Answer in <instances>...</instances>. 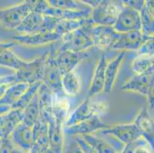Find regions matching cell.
Segmentation results:
<instances>
[{
	"label": "cell",
	"instance_id": "1",
	"mask_svg": "<svg viewBox=\"0 0 154 153\" xmlns=\"http://www.w3.org/2000/svg\"><path fill=\"white\" fill-rule=\"evenodd\" d=\"M93 25L91 19H88L86 25L82 28L67 33L61 37V43L57 46V50H70L74 52H85L94 47L91 30Z\"/></svg>",
	"mask_w": 154,
	"mask_h": 153
},
{
	"label": "cell",
	"instance_id": "2",
	"mask_svg": "<svg viewBox=\"0 0 154 153\" xmlns=\"http://www.w3.org/2000/svg\"><path fill=\"white\" fill-rule=\"evenodd\" d=\"M56 50V42L49 44L43 68L42 82L53 94L61 95V93L64 94V93L61 84L62 75L54 61Z\"/></svg>",
	"mask_w": 154,
	"mask_h": 153
},
{
	"label": "cell",
	"instance_id": "3",
	"mask_svg": "<svg viewBox=\"0 0 154 153\" xmlns=\"http://www.w3.org/2000/svg\"><path fill=\"white\" fill-rule=\"evenodd\" d=\"M37 1L28 0L13 6L0 9V25L6 30H15L34 10Z\"/></svg>",
	"mask_w": 154,
	"mask_h": 153
},
{
	"label": "cell",
	"instance_id": "4",
	"mask_svg": "<svg viewBox=\"0 0 154 153\" xmlns=\"http://www.w3.org/2000/svg\"><path fill=\"white\" fill-rule=\"evenodd\" d=\"M109 103L107 101H92L87 97L76 109L71 113L64 123L65 126L74 124L90 119L93 116H100L105 115L109 109Z\"/></svg>",
	"mask_w": 154,
	"mask_h": 153
},
{
	"label": "cell",
	"instance_id": "5",
	"mask_svg": "<svg viewBox=\"0 0 154 153\" xmlns=\"http://www.w3.org/2000/svg\"><path fill=\"white\" fill-rule=\"evenodd\" d=\"M123 8L122 1L100 0L99 5L92 9L91 19L94 25L113 26Z\"/></svg>",
	"mask_w": 154,
	"mask_h": 153
},
{
	"label": "cell",
	"instance_id": "6",
	"mask_svg": "<svg viewBox=\"0 0 154 153\" xmlns=\"http://www.w3.org/2000/svg\"><path fill=\"white\" fill-rule=\"evenodd\" d=\"M153 74L135 75L124 84L121 87L124 92L137 93L147 98L148 104L153 109Z\"/></svg>",
	"mask_w": 154,
	"mask_h": 153
},
{
	"label": "cell",
	"instance_id": "7",
	"mask_svg": "<svg viewBox=\"0 0 154 153\" xmlns=\"http://www.w3.org/2000/svg\"><path fill=\"white\" fill-rule=\"evenodd\" d=\"M34 10L44 15H49L59 20H80L89 19L91 12L71 11L63 8H54L48 5L47 1H37Z\"/></svg>",
	"mask_w": 154,
	"mask_h": 153
},
{
	"label": "cell",
	"instance_id": "8",
	"mask_svg": "<svg viewBox=\"0 0 154 153\" xmlns=\"http://www.w3.org/2000/svg\"><path fill=\"white\" fill-rule=\"evenodd\" d=\"M46 56L47 52L34 61H28L25 67L15 71L16 83H26L32 84L38 81H42Z\"/></svg>",
	"mask_w": 154,
	"mask_h": 153
},
{
	"label": "cell",
	"instance_id": "9",
	"mask_svg": "<svg viewBox=\"0 0 154 153\" xmlns=\"http://www.w3.org/2000/svg\"><path fill=\"white\" fill-rule=\"evenodd\" d=\"M118 32L109 25H93L91 30V36L94 46L103 51L112 50V47L117 40Z\"/></svg>",
	"mask_w": 154,
	"mask_h": 153
},
{
	"label": "cell",
	"instance_id": "10",
	"mask_svg": "<svg viewBox=\"0 0 154 153\" xmlns=\"http://www.w3.org/2000/svg\"><path fill=\"white\" fill-rule=\"evenodd\" d=\"M113 29L118 33L140 31L141 23L140 12L130 7L124 6L117 16Z\"/></svg>",
	"mask_w": 154,
	"mask_h": 153
},
{
	"label": "cell",
	"instance_id": "11",
	"mask_svg": "<svg viewBox=\"0 0 154 153\" xmlns=\"http://www.w3.org/2000/svg\"><path fill=\"white\" fill-rule=\"evenodd\" d=\"M153 37H149L142 33L140 31L118 33L117 40L112 47V50H120L121 51L137 50L146 41Z\"/></svg>",
	"mask_w": 154,
	"mask_h": 153
},
{
	"label": "cell",
	"instance_id": "12",
	"mask_svg": "<svg viewBox=\"0 0 154 153\" xmlns=\"http://www.w3.org/2000/svg\"><path fill=\"white\" fill-rule=\"evenodd\" d=\"M88 56L87 51L85 52H74L70 50H56L54 61L56 66L61 72V75L74 71L75 67Z\"/></svg>",
	"mask_w": 154,
	"mask_h": 153
},
{
	"label": "cell",
	"instance_id": "13",
	"mask_svg": "<svg viewBox=\"0 0 154 153\" xmlns=\"http://www.w3.org/2000/svg\"><path fill=\"white\" fill-rule=\"evenodd\" d=\"M100 132L103 135H111L123 145L136 141L142 137L134 123L113 125L105 130H100Z\"/></svg>",
	"mask_w": 154,
	"mask_h": 153
},
{
	"label": "cell",
	"instance_id": "14",
	"mask_svg": "<svg viewBox=\"0 0 154 153\" xmlns=\"http://www.w3.org/2000/svg\"><path fill=\"white\" fill-rule=\"evenodd\" d=\"M9 138L15 148L26 153L29 152L35 141L32 127L23 122L14 129Z\"/></svg>",
	"mask_w": 154,
	"mask_h": 153
},
{
	"label": "cell",
	"instance_id": "15",
	"mask_svg": "<svg viewBox=\"0 0 154 153\" xmlns=\"http://www.w3.org/2000/svg\"><path fill=\"white\" fill-rule=\"evenodd\" d=\"M109 126V125L105 124L102 121L101 117L95 116L72 126H65L64 132L67 134L71 136H82L85 135L93 134L95 132L105 130L108 128Z\"/></svg>",
	"mask_w": 154,
	"mask_h": 153
},
{
	"label": "cell",
	"instance_id": "16",
	"mask_svg": "<svg viewBox=\"0 0 154 153\" xmlns=\"http://www.w3.org/2000/svg\"><path fill=\"white\" fill-rule=\"evenodd\" d=\"M34 133V144L28 153H44L49 148L48 141V129L47 120L40 114L39 119L32 126Z\"/></svg>",
	"mask_w": 154,
	"mask_h": 153
},
{
	"label": "cell",
	"instance_id": "17",
	"mask_svg": "<svg viewBox=\"0 0 154 153\" xmlns=\"http://www.w3.org/2000/svg\"><path fill=\"white\" fill-rule=\"evenodd\" d=\"M48 129V141L49 149L53 153H63L64 148V130L63 122L55 120L53 116H48L45 119Z\"/></svg>",
	"mask_w": 154,
	"mask_h": 153
},
{
	"label": "cell",
	"instance_id": "18",
	"mask_svg": "<svg viewBox=\"0 0 154 153\" xmlns=\"http://www.w3.org/2000/svg\"><path fill=\"white\" fill-rule=\"evenodd\" d=\"M15 41L28 46H41L60 41L61 36L55 32L35 33L32 35H18L12 37Z\"/></svg>",
	"mask_w": 154,
	"mask_h": 153
},
{
	"label": "cell",
	"instance_id": "19",
	"mask_svg": "<svg viewBox=\"0 0 154 153\" xmlns=\"http://www.w3.org/2000/svg\"><path fill=\"white\" fill-rule=\"evenodd\" d=\"M140 133L141 136L147 142L151 148L153 147V120L146 107L137 113L134 122Z\"/></svg>",
	"mask_w": 154,
	"mask_h": 153
},
{
	"label": "cell",
	"instance_id": "20",
	"mask_svg": "<svg viewBox=\"0 0 154 153\" xmlns=\"http://www.w3.org/2000/svg\"><path fill=\"white\" fill-rule=\"evenodd\" d=\"M126 54V51H120L115 58L110 62H107L105 70V83L103 88V92L106 93H110L113 90L119 70L125 59Z\"/></svg>",
	"mask_w": 154,
	"mask_h": 153
},
{
	"label": "cell",
	"instance_id": "21",
	"mask_svg": "<svg viewBox=\"0 0 154 153\" xmlns=\"http://www.w3.org/2000/svg\"><path fill=\"white\" fill-rule=\"evenodd\" d=\"M107 64V57L104 54H103L97 64L91 84L89 87L88 97H92L94 95L103 91L105 83V70H106Z\"/></svg>",
	"mask_w": 154,
	"mask_h": 153
},
{
	"label": "cell",
	"instance_id": "22",
	"mask_svg": "<svg viewBox=\"0 0 154 153\" xmlns=\"http://www.w3.org/2000/svg\"><path fill=\"white\" fill-rule=\"evenodd\" d=\"M2 121L1 138H9L14 129L23 120V110L10 109L9 112L0 116Z\"/></svg>",
	"mask_w": 154,
	"mask_h": 153
},
{
	"label": "cell",
	"instance_id": "23",
	"mask_svg": "<svg viewBox=\"0 0 154 153\" xmlns=\"http://www.w3.org/2000/svg\"><path fill=\"white\" fill-rule=\"evenodd\" d=\"M141 32L149 37H153L154 33V2L145 1L143 7L140 12Z\"/></svg>",
	"mask_w": 154,
	"mask_h": 153
},
{
	"label": "cell",
	"instance_id": "24",
	"mask_svg": "<svg viewBox=\"0 0 154 153\" xmlns=\"http://www.w3.org/2000/svg\"><path fill=\"white\" fill-rule=\"evenodd\" d=\"M43 15L33 10L31 12L15 31L20 35H32L39 33L41 31Z\"/></svg>",
	"mask_w": 154,
	"mask_h": 153
},
{
	"label": "cell",
	"instance_id": "25",
	"mask_svg": "<svg viewBox=\"0 0 154 153\" xmlns=\"http://www.w3.org/2000/svg\"><path fill=\"white\" fill-rule=\"evenodd\" d=\"M26 83H15L7 88L5 93L0 99V105L11 106L15 104L29 87Z\"/></svg>",
	"mask_w": 154,
	"mask_h": 153
},
{
	"label": "cell",
	"instance_id": "26",
	"mask_svg": "<svg viewBox=\"0 0 154 153\" xmlns=\"http://www.w3.org/2000/svg\"><path fill=\"white\" fill-rule=\"evenodd\" d=\"M82 138L90 145L97 153H120V150L117 149L114 145L110 144L108 141L96 136L94 134H88L82 136Z\"/></svg>",
	"mask_w": 154,
	"mask_h": 153
},
{
	"label": "cell",
	"instance_id": "27",
	"mask_svg": "<svg viewBox=\"0 0 154 153\" xmlns=\"http://www.w3.org/2000/svg\"><path fill=\"white\" fill-rule=\"evenodd\" d=\"M40 114H41V109H40V105H39V96L38 91L33 99L31 100L29 104L23 110L22 122L27 124L28 126L32 127L38 120Z\"/></svg>",
	"mask_w": 154,
	"mask_h": 153
},
{
	"label": "cell",
	"instance_id": "28",
	"mask_svg": "<svg viewBox=\"0 0 154 153\" xmlns=\"http://www.w3.org/2000/svg\"><path fill=\"white\" fill-rule=\"evenodd\" d=\"M28 61L18 57L11 49L4 50L0 55V66L16 71L27 64Z\"/></svg>",
	"mask_w": 154,
	"mask_h": 153
},
{
	"label": "cell",
	"instance_id": "29",
	"mask_svg": "<svg viewBox=\"0 0 154 153\" xmlns=\"http://www.w3.org/2000/svg\"><path fill=\"white\" fill-rule=\"evenodd\" d=\"M48 5L54 8H63L71 11L79 12H92V8L85 3L83 1L76 0H48Z\"/></svg>",
	"mask_w": 154,
	"mask_h": 153
},
{
	"label": "cell",
	"instance_id": "30",
	"mask_svg": "<svg viewBox=\"0 0 154 153\" xmlns=\"http://www.w3.org/2000/svg\"><path fill=\"white\" fill-rule=\"evenodd\" d=\"M61 84H62L64 94L69 96H76L80 93L81 90L80 80L75 71H71L62 76Z\"/></svg>",
	"mask_w": 154,
	"mask_h": 153
},
{
	"label": "cell",
	"instance_id": "31",
	"mask_svg": "<svg viewBox=\"0 0 154 153\" xmlns=\"http://www.w3.org/2000/svg\"><path fill=\"white\" fill-rule=\"evenodd\" d=\"M153 57L147 56H137L132 63V71L137 75L153 74Z\"/></svg>",
	"mask_w": 154,
	"mask_h": 153
},
{
	"label": "cell",
	"instance_id": "32",
	"mask_svg": "<svg viewBox=\"0 0 154 153\" xmlns=\"http://www.w3.org/2000/svg\"><path fill=\"white\" fill-rule=\"evenodd\" d=\"M42 84V81H38V82L29 84V87L22 95V96L19 98V100L11 106V109H22V110H24L26 108V106L29 104L31 100L33 99L35 95L37 93Z\"/></svg>",
	"mask_w": 154,
	"mask_h": 153
},
{
	"label": "cell",
	"instance_id": "33",
	"mask_svg": "<svg viewBox=\"0 0 154 153\" xmlns=\"http://www.w3.org/2000/svg\"><path fill=\"white\" fill-rule=\"evenodd\" d=\"M89 19H80V20H61L56 26L54 32L59 35L61 37L65 34L82 28V26L86 25Z\"/></svg>",
	"mask_w": 154,
	"mask_h": 153
},
{
	"label": "cell",
	"instance_id": "34",
	"mask_svg": "<svg viewBox=\"0 0 154 153\" xmlns=\"http://www.w3.org/2000/svg\"><path fill=\"white\" fill-rule=\"evenodd\" d=\"M61 20L55 19L52 16L43 15V20L41 26V33H50L54 32L56 26Z\"/></svg>",
	"mask_w": 154,
	"mask_h": 153
},
{
	"label": "cell",
	"instance_id": "35",
	"mask_svg": "<svg viewBox=\"0 0 154 153\" xmlns=\"http://www.w3.org/2000/svg\"><path fill=\"white\" fill-rule=\"evenodd\" d=\"M154 40L153 38L149 39L141 45L140 48L136 50L137 56H147L153 57L154 54Z\"/></svg>",
	"mask_w": 154,
	"mask_h": 153
},
{
	"label": "cell",
	"instance_id": "36",
	"mask_svg": "<svg viewBox=\"0 0 154 153\" xmlns=\"http://www.w3.org/2000/svg\"><path fill=\"white\" fill-rule=\"evenodd\" d=\"M144 142H147L146 141L143 137H141L140 139L136 140V141L131 142L125 144L120 153H134L135 148H137L138 145H141V144H143V143Z\"/></svg>",
	"mask_w": 154,
	"mask_h": 153
},
{
	"label": "cell",
	"instance_id": "37",
	"mask_svg": "<svg viewBox=\"0 0 154 153\" xmlns=\"http://www.w3.org/2000/svg\"><path fill=\"white\" fill-rule=\"evenodd\" d=\"M122 2L124 6L130 7L140 12L143 7L145 1L144 0H127V1H122Z\"/></svg>",
	"mask_w": 154,
	"mask_h": 153
},
{
	"label": "cell",
	"instance_id": "38",
	"mask_svg": "<svg viewBox=\"0 0 154 153\" xmlns=\"http://www.w3.org/2000/svg\"><path fill=\"white\" fill-rule=\"evenodd\" d=\"M15 146L9 138L2 139V144L0 145V153H12Z\"/></svg>",
	"mask_w": 154,
	"mask_h": 153
},
{
	"label": "cell",
	"instance_id": "39",
	"mask_svg": "<svg viewBox=\"0 0 154 153\" xmlns=\"http://www.w3.org/2000/svg\"><path fill=\"white\" fill-rule=\"evenodd\" d=\"M75 141L78 142L84 153H97L90 145H88V143L82 138V136H76Z\"/></svg>",
	"mask_w": 154,
	"mask_h": 153
},
{
	"label": "cell",
	"instance_id": "40",
	"mask_svg": "<svg viewBox=\"0 0 154 153\" xmlns=\"http://www.w3.org/2000/svg\"><path fill=\"white\" fill-rule=\"evenodd\" d=\"M15 74L0 77V86H3V85H11V84L16 83Z\"/></svg>",
	"mask_w": 154,
	"mask_h": 153
},
{
	"label": "cell",
	"instance_id": "41",
	"mask_svg": "<svg viewBox=\"0 0 154 153\" xmlns=\"http://www.w3.org/2000/svg\"><path fill=\"white\" fill-rule=\"evenodd\" d=\"M66 153H84L81 147L78 144L76 141L75 142L71 143L68 146Z\"/></svg>",
	"mask_w": 154,
	"mask_h": 153
},
{
	"label": "cell",
	"instance_id": "42",
	"mask_svg": "<svg viewBox=\"0 0 154 153\" xmlns=\"http://www.w3.org/2000/svg\"><path fill=\"white\" fill-rule=\"evenodd\" d=\"M148 145H149V144H148L147 142H144L143 143V144H141V145H138V146L135 148L134 153H150L149 152V148H148L147 147Z\"/></svg>",
	"mask_w": 154,
	"mask_h": 153
},
{
	"label": "cell",
	"instance_id": "43",
	"mask_svg": "<svg viewBox=\"0 0 154 153\" xmlns=\"http://www.w3.org/2000/svg\"><path fill=\"white\" fill-rule=\"evenodd\" d=\"M14 42H1L0 41V55L2 54L4 50L7 49H11L14 45H15Z\"/></svg>",
	"mask_w": 154,
	"mask_h": 153
},
{
	"label": "cell",
	"instance_id": "44",
	"mask_svg": "<svg viewBox=\"0 0 154 153\" xmlns=\"http://www.w3.org/2000/svg\"><path fill=\"white\" fill-rule=\"evenodd\" d=\"M15 71H13V70L9 69V68H7V67L0 66V77H2V76L10 75V74H15Z\"/></svg>",
	"mask_w": 154,
	"mask_h": 153
},
{
	"label": "cell",
	"instance_id": "45",
	"mask_svg": "<svg viewBox=\"0 0 154 153\" xmlns=\"http://www.w3.org/2000/svg\"><path fill=\"white\" fill-rule=\"evenodd\" d=\"M82 1H83L86 5H88L89 7H91L92 9L96 8L100 2V0H82Z\"/></svg>",
	"mask_w": 154,
	"mask_h": 153
},
{
	"label": "cell",
	"instance_id": "46",
	"mask_svg": "<svg viewBox=\"0 0 154 153\" xmlns=\"http://www.w3.org/2000/svg\"><path fill=\"white\" fill-rule=\"evenodd\" d=\"M10 109V106H5V105H0V116L7 113V112H9Z\"/></svg>",
	"mask_w": 154,
	"mask_h": 153
},
{
	"label": "cell",
	"instance_id": "47",
	"mask_svg": "<svg viewBox=\"0 0 154 153\" xmlns=\"http://www.w3.org/2000/svg\"><path fill=\"white\" fill-rule=\"evenodd\" d=\"M9 86H10V85H3V86H0V99L2 98V96L4 95L6 89L9 87Z\"/></svg>",
	"mask_w": 154,
	"mask_h": 153
},
{
	"label": "cell",
	"instance_id": "48",
	"mask_svg": "<svg viewBox=\"0 0 154 153\" xmlns=\"http://www.w3.org/2000/svg\"><path fill=\"white\" fill-rule=\"evenodd\" d=\"M12 153H26V152H24L23 151H22V150L19 149V148H15H15H14Z\"/></svg>",
	"mask_w": 154,
	"mask_h": 153
},
{
	"label": "cell",
	"instance_id": "49",
	"mask_svg": "<svg viewBox=\"0 0 154 153\" xmlns=\"http://www.w3.org/2000/svg\"><path fill=\"white\" fill-rule=\"evenodd\" d=\"M44 153H53V152H52V151H51V150L49 149V148H48V150H46V151H45Z\"/></svg>",
	"mask_w": 154,
	"mask_h": 153
},
{
	"label": "cell",
	"instance_id": "50",
	"mask_svg": "<svg viewBox=\"0 0 154 153\" xmlns=\"http://www.w3.org/2000/svg\"><path fill=\"white\" fill-rule=\"evenodd\" d=\"M2 139H0V145L2 144Z\"/></svg>",
	"mask_w": 154,
	"mask_h": 153
}]
</instances>
